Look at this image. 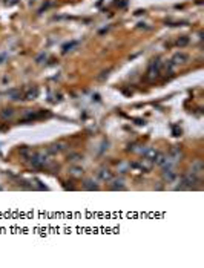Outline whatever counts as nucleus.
I'll list each match as a JSON object with an SVG mask.
<instances>
[{"label": "nucleus", "mask_w": 204, "mask_h": 268, "mask_svg": "<svg viewBox=\"0 0 204 268\" xmlns=\"http://www.w3.org/2000/svg\"><path fill=\"white\" fill-rule=\"evenodd\" d=\"M160 71H161V63L157 60H153L150 65H149V69H148V78L149 80H155L160 77Z\"/></svg>", "instance_id": "nucleus-1"}, {"label": "nucleus", "mask_w": 204, "mask_h": 268, "mask_svg": "<svg viewBox=\"0 0 204 268\" xmlns=\"http://www.w3.org/2000/svg\"><path fill=\"white\" fill-rule=\"evenodd\" d=\"M100 178L103 179V181H111V179H112V173L109 172V170H104V169H103V170L100 172Z\"/></svg>", "instance_id": "nucleus-4"}, {"label": "nucleus", "mask_w": 204, "mask_h": 268, "mask_svg": "<svg viewBox=\"0 0 204 268\" xmlns=\"http://www.w3.org/2000/svg\"><path fill=\"white\" fill-rule=\"evenodd\" d=\"M86 184H88V185H86V189H94V190H97V189H98V185H92V181H88Z\"/></svg>", "instance_id": "nucleus-9"}, {"label": "nucleus", "mask_w": 204, "mask_h": 268, "mask_svg": "<svg viewBox=\"0 0 204 268\" xmlns=\"http://www.w3.org/2000/svg\"><path fill=\"white\" fill-rule=\"evenodd\" d=\"M187 41H189L187 38H181V40H178V45H180V46H184Z\"/></svg>", "instance_id": "nucleus-10"}, {"label": "nucleus", "mask_w": 204, "mask_h": 268, "mask_svg": "<svg viewBox=\"0 0 204 268\" xmlns=\"http://www.w3.org/2000/svg\"><path fill=\"white\" fill-rule=\"evenodd\" d=\"M69 173H71L72 176H75V178H80V176L83 175V169H80V167H72V169L69 170Z\"/></svg>", "instance_id": "nucleus-5"}, {"label": "nucleus", "mask_w": 204, "mask_h": 268, "mask_svg": "<svg viewBox=\"0 0 204 268\" xmlns=\"http://www.w3.org/2000/svg\"><path fill=\"white\" fill-rule=\"evenodd\" d=\"M5 58V55H0V63H2V60Z\"/></svg>", "instance_id": "nucleus-11"}, {"label": "nucleus", "mask_w": 204, "mask_h": 268, "mask_svg": "<svg viewBox=\"0 0 204 268\" xmlns=\"http://www.w3.org/2000/svg\"><path fill=\"white\" fill-rule=\"evenodd\" d=\"M37 95H38V90H37V88H34V90L31 89L28 93H26V98H28V100H34Z\"/></svg>", "instance_id": "nucleus-7"}, {"label": "nucleus", "mask_w": 204, "mask_h": 268, "mask_svg": "<svg viewBox=\"0 0 204 268\" xmlns=\"http://www.w3.org/2000/svg\"><path fill=\"white\" fill-rule=\"evenodd\" d=\"M187 61V55L186 54H175L173 58H172V65H184Z\"/></svg>", "instance_id": "nucleus-2"}, {"label": "nucleus", "mask_w": 204, "mask_h": 268, "mask_svg": "<svg viewBox=\"0 0 204 268\" xmlns=\"http://www.w3.org/2000/svg\"><path fill=\"white\" fill-rule=\"evenodd\" d=\"M157 155H158V152H157L155 149H148V150L144 152V156H146V160H149V161H155Z\"/></svg>", "instance_id": "nucleus-3"}, {"label": "nucleus", "mask_w": 204, "mask_h": 268, "mask_svg": "<svg viewBox=\"0 0 204 268\" xmlns=\"http://www.w3.org/2000/svg\"><path fill=\"white\" fill-rule=\"evenodd\" d=\"M163 178L167 179V181H172V179L175 178V173L170 169H167V170H164V173H163Z\"/></svg>", "instance_id": "nucleus-6"}, {"label": "nucleus", "mask_w": 204, "mask_h": 268, "mask_svg": "<svg viewBox=\"0 0 204 268\" xmlns=\"http://www.w3.org/2000/svg\"><path fill=\"white\" fill-rule=\"evenodd\" d=\"M12 113H14L12 109H5V110L0 113V117H2V118H9V117H12Z\"/></svg>", "instance_id": "nucleus-8"}]
</instances>
